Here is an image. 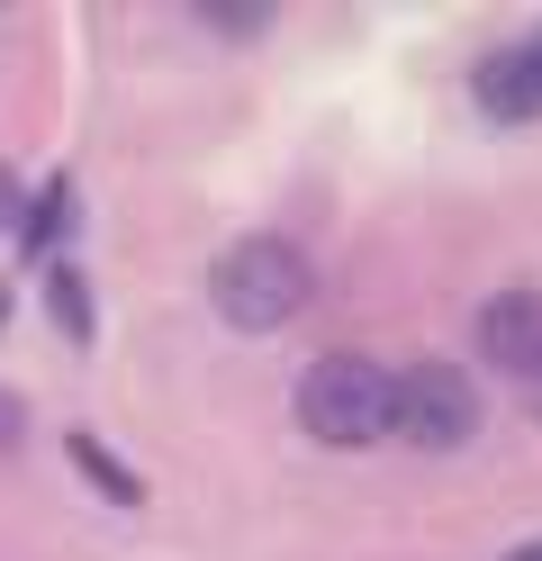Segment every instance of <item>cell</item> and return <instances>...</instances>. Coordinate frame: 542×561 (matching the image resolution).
Returning <instances> with one entry per match:
<instances>
[{"mask_svg":"<svg viewBox=\"0 0 542 561\" xmlns=\"http://www.w3.org/2000/svg\"><path fill=\"white\" fill-rule=\"evenodd\" d=\"M64 199H72V191H64V182H46V199H36V218H27V244H46V236L64 227Z\"/></svg>","mask_w":542,"mask_h":561,"instance_id":"cell-8","label":"cell"},{"mask_svg":"<svg viewBox=\"0 0 542 561\" xmlns=\"http://www.w3.org/2000/svg\"><path fill=\"white\" fill-rule=\"evenodd\" d=\"M19 435H27V399L0 390V453H19Z\"/></svg>","mask_w":542,"mask_h":561,"instance_id":"cell-9","label":"cell"},{"mask_svg":"<svg viewBox=\"0 0 542 561\" xmlns=\"http://www.w3.org/2000/svg\"><path fill=\"white\" fill-rule=\"evenodd\" d=\"M0 318H10V299H0Z\"/></svg>","mask_w":542,"mask_h":561,"instance_id":"cell-13","label":"cell"},{"mask_svg":"<svg viewBox=\"0 0 542 561\" xmlns=\"http://www.w3.org/2000/svg\"><path fill=\"white\" fill-rule=\"evenodd\" d=\"M506 561H542V543H516V552H506Z\"/></svg>","mask_w":542,"mask_h":561,"instance_id":"cell-11","label":"cell"},{"mask_svg":"<svg viewBox=\"0 0 542 561\" xmlns=\"http://www.w3.org/2000/svg\"><path fill=\"white\" fill-rule=\"evenodd\" d=\"M208 299L217 318L244 327V335H272L308 308V254L289 236H235L227 254L208 263Z\"/></svg>","mask_w":542,"mask_h":561,"instance_id":"cell-1","label":"cell"},{"mask_svg":"<svg viewBox=\"0 0 542 561\" xmlns=\"http://www.w3.org/2000/svg\"><path fill=\"white\" fill-rule=\"evenodd\" d=\"M480 354L497 371H516V380L542 371V290H497L480 308Z\"/></svg>","mask_w":542,"mask_h":561,"instance_id":"cell-4","label":"cell"},{"mask_svg":"<svg viewBox=\"0 0 542 561\" xmlns=\"http://www.w3.org/2000/svg\"><path fill=\"white\" fill-rule=\"evenodd\" d=\"M533 64H542V37H533Z\"/></svg>","mask_w":542,"mask_h":561,"instance_id":"cell-12","label":"cell"},{"mask_svg":"<svg viewBox=\"0 0 542 561\" xmlns=\"http://www.w3.org/2000/svg\"><path fill=\"white\" fill-rule=\"evenodd\" d=\"M470 100H480L488 118H506V127L542 118V64H533V46H497V55H480V64H470Z\"/></svg>","mask_w":542,"mask_h":561,"instance_id":"cell-5","label":"cell"},{"mask_svg":"<svg viewBox=\"0 0 542 561\" xmlns=\"http://www.w3.org/2000/svg\"><path fill=\"white\" fill-rule=\"evenodd\" d=\"M72 471H82V480H100V489H108V507H145V480H136V471H127L100 435H72Z\"/></svg>","mask_w":542,"mask_h":561,"instance_id":"cell-6","label":"cell"},{"mask_svg":"<svg viewBox=\"0 0 542 561\" xmlns=\"http://www.w3.org/2000/svg\"><path fill=\"white\" fill-rule=\"evenodd\" d=\"M389 435L416 444V453H461L480 435V390H470V371L452 363H416L389 380Z\"/></svg>","mask_w":542,"mask_h":561,"instance_id":"cell-3","label":"cell"},{"mask_svg":"<svg viewBox=\"0 0 542 561\" xmlns=\"http://www.w3.org/2000/svg\"><path fill=\"white\" fill-rule=\"evenodd\" d=\"M299 426L316 435V444H380L389 435V371L380 363H361V354H325V363H308V380H299Z\"/></svg>","mask_w":542,"mask_h":561,"instance_id":"cell-2","label":"cell"},{"mask_svg":"<svg viewBox=\"0 0 542 561\" xmlns=\"http://www.w3.org/2000/svg\"><path fill=\"white\" fill-rule=\"evenodd\" d=\"M19 218V191H10V172H0V227H10Z\"/></svg>","mask_w":542,"mask_h":561,"instance_id":"cell-10","label":"cell"},{"mask_svg":"<svg viewBox=\"0 0 542 561\" xmlns=\"http://www.w3.org/2000/svg\"><path fill=\"white\" fill-rule=\"evenodd\" d=\"M46 290H55V318H64L72 335H91V299H82V272H72V263H55V272H46Z\"/></svg>","mask_w":542,"mask_h":561,"instance_id":"cell-7","label":"cell"}]
</instances>
